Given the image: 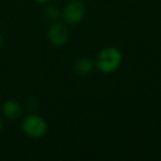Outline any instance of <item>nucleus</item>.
<instances>
[{
    "instance_id": "1",
    "label": "nucleus",
    "mask_w": 161,
    "mask_h": 161,
    "mask_svg": "<svg viewBox=\"0 0 161 161\" xmlns=\"http://www.w3.org/2000/svg\"><path fill=\"white\" fill-rule=\"evenodd\" d=\"M121 61H123L121 52L115 47H104L98 53L95 61V66L101 73L110 74L118 69Z\"/></svg>"
},
{
    "instance_id": "2",
    "label": "nucleus",
    "mask_w": 161,
    "mask_h": 161,
    "mask_svg": "<svg viewBox=\"0 0 161 161\" xmlns=\"http://www.w3.org/2000/svg\"><path fill=\"white\" fill-rule=\"evenodd\" d=\"M21 129L25 136L33 139H39L45 136L47 131V124L39 115L29 114L22 119Z\"/></svg>"
},
{
    "instance_id": "3",
    "label": "nucleus",
    "mask_w": 161,
    "mask_h": 161,
    "mask_svg": "<svg viewBox=\"0 0 161 161\" xmlns=\"http://www.w3.org/2000/svg\"><path fill=\"white\" fill-rule=\"evenodd\" d=\"M85 16V6L80 0H72L64 6L61 11L63 21L67 25H77Z\"/></svg>"
},
{
    "instance_id": "4",
    "label": "nucleus",
    "mask_w": 161,
    "mask_h": 161,
    "mask_svg": "<svg viewBox=\"0 0 161 161\" xmlns=\"http://www.w3.org/2000/svg\"><path fill=\"white\" fill-rule=\"evenodd\" d=\"M47 39L54 47H62L69 40V30L62 22H54L47 30Z\"/></svg>"
},
{
    "instance_id": "5",
    "label": "nucleus",
    "mask_w": 161,
    "mask_h": 161,
    "mask_svg": "<svg viewBox=\"0 0 161 161\" xmlns=\"http://www.w3.org/2000/svg\"><path fill=\"white\" fill-rule=\"evenodd\" d=\"M1 112H3V117L10 119V120H14V119H17L18 117L21 116L22 107L18 102L14 101V99H8L3 104Z\"/></svg>"
},
{
    "instance_id": "6",
    "label": "nucleus",
    "mask_w": 161,
    "mask_h": 161,
    "mask_svg": "<svg viewBox=\"0 0 161 161\" xmlns=\"http://www.w3.org/2000/svg\"><path fill=\"white\" fill-rule=\"evenodd\" d=\"M95 63L90 58H80L74 64V69L80 75H88L94 69Z\"/></svg>"
},
{
    "instance_id": "7",
    "label": "nucleus",
    "mask_w": 161,
    "mask_h": 161,
    "mask_svg": "<svg viewBox=\"0 0 161 161\" xmlns=\"http://www.w3.org/2000/svg\"><path fill=\"white\" fill-rule=\"evenodd\" d=\"M44 14L49 20H55V19H58V17L61 16V12H60V10L55 7H47V9H45Z\"/></svg>"
},
{
    "instance_id": "8",
    "label": "nucleus",
    "mask_w": 161,
    "mask_h": 161,
    "mask_svg": "<svg viewBox=\"0 0 161 161\" xmlns=\"http://www.w3.org/2000/svg\"><path fill=\"white\" fill-rule=\"evenodd\" d=\"M3 118L0 117V134L3 131Z\"/></svg>"
},
{
    "instance_id": "9",
    "label": "nucleus",
    "mask_w": 161,
    "mask_h": 161,
    "mask_svg": "<svg viewBox=\"0 0 161 161\" xmlns=\"http://www.w3.org/2000/svg\"><path fill=\"white\" fill-rule=\"evenodd\" d=\"M34 1H36V3H47V1H50V0H34Z\"/></svg>"
},
{
    "instance_id": "10",
    "label": "nucleus",
    "mask_w": 161,
    "mask_h": 161,
    "mask_svg": "<svg viewBox=\"0 0 161 161\" xmlns=\"http://www.w3.org/2000/svg\"><path fill=\"white\" fill-rule=\"evenodd\" d=\"M1 45H3V36L0 33V47H1Z\"/></svg>"
}]
</instances>
